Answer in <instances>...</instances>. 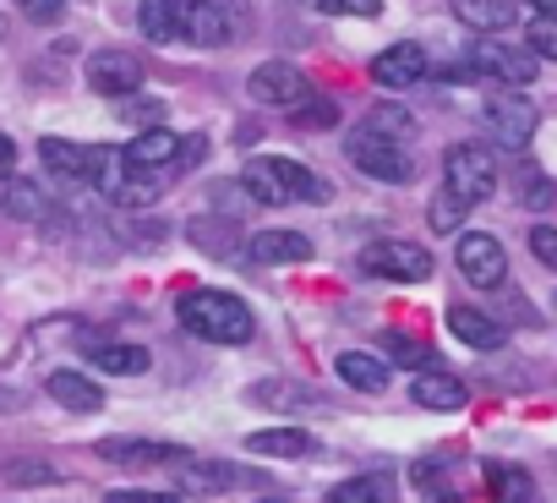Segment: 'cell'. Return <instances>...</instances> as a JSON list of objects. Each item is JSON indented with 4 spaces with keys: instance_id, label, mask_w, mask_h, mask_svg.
<instances>
[{
    "instance_id": "obj_22",
    "label": "cell",
    "mask_w": 557,
    "mask_h": 503,
    "mask_svg": "<svg viewBox=\"0 0 557 503\" xmlns=\"http://www.w3.org/2000/svg\"><path fill=\"white\" fill-rule=\"evenodd\" d=\"M410 400H416L421 410H459V405H465V383H459L454 372H443V367H426V372H416Z\"/></svg>"
},
{
    "instance_id": "obj_1",
    "label": "cell",
    "mask_w": 557,
    "mask_h": 503,
    "mask_svg": "<svg viewBox=\"0 0 557 503\" xmlns=\"http://www.w3.org/2000/svg\"><path fill=\"white\" fill-rule=\"evenodd\" d=\"M170 181H175V170L137 164V159H126V148H94V175H88V186H94L104 203H121V208H153V203L164 197Z\"/></svg>"
},
{
    "instance_id": "obj_10",
    "label": "cell",
    "mask_w": 557,
    "mask_h": 503,
    "mask_svg": "<svg viewBox=\"0 0 557 503\" xmlns=\"http://www.w3.org/2000/svg\"><path fill=\"white\" fill-rule=\"evenodd\" d=\"M230 487H268V476L246 470V465H219V459H175V492L181 498H213Z\"/></svg>"
},
{
    "instance_id": "obj_47",
    "label": "cell",
    "mask_w": 557,
    "mask_h": 503,
    "mask_svg": "<svg viewBox=\"0 0 557 503\" xmlns=\"http://www.w3.org/2000/svg\"><path fill=\"white\" fill-rule=\"evenodd\" d=\"M0 34H7V23H0Z\"/></svg>"
},
{
    "instance_id": "obj_2",
    "label": "cell",
    "mask_w": 557,
    "mask_h": 503,
    "mask_svg": "<svg viewBox=\"0 0 557 503\" xmlns=\"http://www.w3.org/2000/svg\"><path fill=\"white\" fill-rule=\"evenodd\" d=\"M175 318L186 323V334L208 340V345H246L257 334V318L240 296L230 291H186L175 302Z\"/></svg>"
},
{
    "instance_id": "obj_16",
    "label": "cell",
    "mask_w": 557,
    "mask_h": 503,
    "mask_svg": "<svg viewBox=\"0 0 557 503\" xmlns=\"http://www.w3.org/2000/svg\"><path fill=\"white\" fill-rule=\"evenodd\" d=\"M0 213L7 219H28V224H55V203H50V192L45 186H34V181H7L0 175Z\"/></svg>"
},
{
    "instance_id": "obj_30",
    "label": "cell",
    "mask_w": 557,
    "mask_h": 503,
    "mask_svg": "<svg viewBox=\"0 0 557 503\" xmlns=\"http://www.w3.org/2000/svg\"><path fill=\"white\" fill-rule=\"evenodd\" d=\"M251 400H257V405H268V410H278V405H329L312 383H257V389H251Z\"/></svg>"
},
{
    "instance_id": "obj_24",
    "label": "cell",
    "mask_w": 557,
    "mask_h": 503,
    "mask_svg": "<svg viewBox=\"0 0 557 503\" xmlns=\"http://www.w3.org/2000/svg\"><path fill=\"white\" fill-rule=\"evenodd\" d=\"M246 454L301 459V454H318V438H312V432H301V427H273V432H251V438H246Z\"/></svg>"
},
{
    "instance_id": "obj_46",
    "label": "cell",
    "mask_w": 557,
    "mask_h": 503,
    "mask_svg": "<svg viewBox=\"0 0 557 503\" xmlns=\"http://www.w3.org/2000/svg\"><path fill=\"white\" fill-rule=\"evenodd\" d=\"M17 405V394H0V410H12Z\"/></svg>"
},
{
    "instance_id": "obj_35",
    "label": "cell",
    "mask_w": 557,
    "mask_h": 503,
    "mask_svg": "<svg viewBox=\"0 0 557 503\" xmlns=\"http://www.w3.org/2000/svg\"><path fill=\"white\" fill-rule=\"evenodd\" d=\"M7 481H17V487H39V481H61V470L45 465V459H12V465H7Z\"/></svg>"
},
{
    "instance_id": "obj_11",
    "label": "cell",
    "mask_w": 557,
    "mask_h": 503,
    "mask_svg": "<svg viewBox=\"0 0 557 503\" xmlns=\"http://www.w3.org/2000/svg\"><path fill=\"white\" fill-rule=\"evenodd\" d=\"M470 61H475L481 77L508 83V88H524V83L541 72V56H535L530 45H508V39H497V34H481V45H475Z\"/></svg>"
},
{
    "instance_id": "obj_27",
    "label": "cell",
    "mask_w": 557,
    "mask_h": 503,
    "mask_svg": "<svg viewBox=\"0 0 557 503\" xmlns=\"http://www.w3.org/2000/svg\"><path fill=\"white\" fill-rule=\"evenodd\" d=\"M334 367H339V383H350V389H361V394H383V389H388V361H377V356H367V351H345Z\"/></svg>"
},
{
    "instance_id": "obj_17",
    "label": "cell",
    "mask_w": 557,
    "mask_h": 503,
    "mask_svg": "<svg viewBox=\"0 0 557 503\" xmlns=\"http://www.w3.org/2000/svg\"><path fill=\"white\" fill-rule=\"evenodd\" d=\"M372 77H377L383 88H410V83L426 77V50H421L416 39H399V45H388V50L372 61Z\"/></svg>"
},
{
    "instance_id": "obj_13",
    "label": "cell",
    "mask_w": 557,
    "mask_h": 503,
    "mask_svg": "<svg viewBox=\"0 0 557 503\" xmlns=\"http://www.w3.org/2000/svg\"><path fill=\"white\" fill-rule=\"evenodd\" d=\"M88 83H94L99 94H110V99L137 94V88H143V61H137L132 50H99V56L88 61Z\"/></svg>"
},
{
    "instance_id": "obj_42",
    "label": "cell",
    "mask_w": 557,
    "mask_h": 503,
    "mask_svg": "<svg viewBox=\"0 0 557 503\" xmlns=\"http://www.w3.org/2000/svg\"><path fill=\"white\" fill-rule=\"evenodd\" d=\"M17 7H23L34 23H55V17L66 12V0H17Z\"/></svg>"
},
{
    "instance_id": "obj_26",
    "label": "cell",
    "mask_w": 557,
    "mask_h": 503,
    "mask_svg": "<svg viewBox=\"0 0 557 503\" xmlns=\"http://www.w3.org/2000/svg\"><path fill=\"white\" fill-rule=\"evenodd\" d=\"M186 235L202 246V252H213V258H235V263H246V241H235V224H224V219H191L186 224Z\"/></svg>"
},
{
    "instance_id": "obj_39",
    "label": "cell",
    "mask_w": 557,
    "mask_h": 503,
    "mask_svg": "<svg viewBox=\"0 0 557 503\" xmlns=\"http://www.w3.org/2000/svg\"><path fill=\"white\" fill-rule=\"evenodd\" d=\"M318 7H323L329 17H377L383 0H318Z\"/></svg>"
},
{
    "instance_id": "obj_36",
    "label": "cell",
    "mask_w": 557,
    "mask_h": 503,
    "mask_svg": "<svg viewBox=\"0 0 557 503\" xmlns=\"http://www.w3.org/2000/svg\"><path fill=\"white\" fill-rule=\"evenodd\" d=\"M121 110L143 126H164V105L159 99H143V94H121Z\"/></svg>"
},
{
    "instance_id": "obj_7",
    "label": "cell",
    "mask_w": 557,
    "mask_h": 503,
    "mask_svg": "<svg viewBox=\"0 0 557 503\" xmlns=\"http://www.w3.org/2000/svg\"><path fill=\"white\" fill-rule=\"evenodd\" d=\"M535 105L519 94V88H497L486 105H481V126H486V137L497 143V148H530V137H535Z\"/></svg>"
},
{
    "instance_id": "obj_3",
    "label": "cell",
    "mask_w": 557,
    "mask_h": 503,
    "mask_svg": "<svg viewBox=\"0 0 557 503\" xmlns=\"http://www.w3.org/2000/svg\"><path fill=\"white\" fill-rule=\"evenodd\" d=\"M240 186H246V197H257L268 208H278V203H329V181L323 175H312L296 159H278V154L246 159Z\"/></svg>"
},
{
    "instance_id": "obj_6",
    "label": "cell",
    "mask_w": 557,
    "mask_h": 503,
    "mask_svg": "<svg viewBox=\"0 0 557 503\" xmlns=\"http://www.w3.org/2000/svg\"><path fill=\"white\" fill-rule=\"evenodd\" d=\"M443 186H448L465 208H475V203H486V197L497 192V159H492L481 143H454V148L443 154Z\"/></svg>"
},
{
    "instance_id": "obj_31",
    "label": "cell",
    "mask_w": 557,
    "mask_h": 503,
    "mask_svg": "<svg viewBox=\"0 0 557 503\" xmlns=\"http://www.w3.org/2000/svg\"><path fill=\"white\" fill-rule=\"evenodd\" d=\"M388 470H372V476H356V481H339L329 498L334 503H372V498H388Z\"/></svg>"
},
{
    "instance_id": "obj_9",
    "label": "cell",
    "mask_w": 557,
    "mask_h": 503,
    "mask_svg": "<svg viewBox=\"0 0 557 503\" xmlns=\"http://www.w3.org/2000/svg\"><path fill=\"white\" fill-rule=\"evenodd\" d=\"M454 263H459V274H465L475 291H497V285L508 280V252H503V241L486 235V230H459Z\"/></svg>"
},
{
    "instance_id": "obj_23",
    "label": "cell",
    "mask_w": 557,
    "mask_h": 503,
    "mask_svg": "<svg viewBox=\"0 0 557 503\" xmlns=\"http://www.w3.org/2000/svg\"><path fill=\"white\" fill-rule=\"evenodd\" d=\"M454 7V17L465 23V28H475V34H503L508 23H513V12H519V0H448Z\"/></svg>"
},
{
    "instance_id": "obj_18",
    "label": "cell",
    "mask_w": 557,
    "mask_h": 503,
    "mask_svg": "<svg viewBox=\"0 0 557 503\" xmlns=\"http://www.w3.org/2000/svg\"><path fill=\"white\" fill-rule=\"evenodd\" d=\"M45 389H50V400H55V405H66V410H77V416L104 410V389H99L94 378L72 372V367H55V372L45 378Z\"/></svg>"
},
{
    "instance_id": "obj_5",
    "label": "cell",
    "mask_w": 557,
    "mask_h": 503,
    "mask_svg": "<svg viewBox=\"0 0 557 503\" xmlns=\"http://www.w3.org/2000/svg\"><path fill=\"white\" fill-rule=\"evenodd\" d=\"M345 154H350V164H356L361 175H372V181L405 186V181L416 175V164H410V154H405V137H388V132H377V126H356L350 143H345Z\"/></svg>"
},
{
    "instance_id": "obj_37",
    "label": "cell",
    "mask_w": 557,
    "mask_h": 503,
    "mask_svg": "<svg viewBox=\"0 0 557 503\" xmlns=\"http://www.w3.org/2000/svg\"><path fill=\"white\" fill-rule=\"evenodd\" d=\"M530 252H535V263H546L557 274V224H535L530 230Z\"/></svg>"
},
{
    "instance_id": "obj_25",
    "label": "cell",
    "mask_w": 557,
    "mask_h": 503,
    "mask_svg": "<svg viewBox=\"0 0 557 503\" xmlns=\"http://www.w3.org/2000/svg\"><path fill=\"white\" fill-rule=\"evenodd\" d=\"M181 7H186V0H143V7H137V28H143V39H148V45H170V39H181Z\"/></svg>"
},
{
    "instance_id": "obj_38",
    "label": "cell",
    "mask_w": 557,
    "mask_h": 503,
    "mask_svg": "<svg viewBox=\"0 0 557 503\" xmlns=\"http://www.w3.org/2000/svg\"><path fill=\"white\" fill-rule=\"evenodd\" d=\"M492 487H497L503 498H535V481H530L524 470H503V465H497V470H492Z\"/></svg>"
},
{
    "instance_id": "obj_12",
    "label": "cell",
    "mask_w": 557,
    "mask_h": 503,
    "mask_svg": "<svg viewBox=\"0 0 557 503\" xmlns=\"http://www.w3.org/2000/svg\"><path fill=\"white\" fill-rule=\"evenodd\" d=\"M251 99L257 105H278V110H296L301 99H312V88H307V77L290 61H262L251 72Z\"/></svg>"
},
{
    "instance_id": "obj_33",
    "label": "cell",
    "mask_w": 557,
    "mask_h": 503,
    "mask_svg": "<svg viewBox=\"0 0 557 503\" xmlns=\"http://www.w3.org/2000/svg\"><path fill=\"white\" fill-rule=\"evenodd\" d=\"M367 126H377V132H388V137H416V115L410 110H399V105H377L372 115H367Z\"/></svg>"
},
{
    "instance_id": "obj_34",
    "label": "cell",
    "mask_w": 557,
    "mask_h": 503,
    "mask_svg": "<svg viewBox=\"0 0 557 503\" xmlns=\"http://www.w3.org/2000/svg\"><path fill=\"white\" fill-rule=\"evenodd\" d=\"M459 224H465V203L443 186V197L432 203V230H443V235H459Z\"/></svg>"
},
{
    "instance_id": "obj_19",
    "label": "cell",
    "mask_w": 557,
    "mask_h": 503,
    "mask_svg": "<svg viewBox=\"0 0 557 503\" xmlns=\"http://www.w3.org/2000/svg\"><path fill=\"white\" fill-rule=\"evenodd\" d=\"M39 159H45L50 175H61V181H72V186H83V181L94 175V148L66 143V137H45V143H39Z\"/></svg>"
},
{
    "instance_id": "obj_20",
    "label": "cell",
    "mask_w": 557,
    "mask_h": 503,
    "mask_svg": "<svg viewBox=\"0 0 557 503\" xmlns=\"http://www.w3.org/2000/svg\"><path fill=\"white\" fill-rule=\"evenodd\" d=\"M513 203H519V208H530V213H546V208L557 203V181H552L530 154H519V159H513Z\"/></svg>"
},
{
    "instance_id": "obj_32",
    "label": "cell",
    "mask_w": 557,
    "mask_h": 503,
    "mask_svg": "<svg viewBox=\"0 0 557 503\" xmlns=\"http://www.w3.org/2000/svg\"><path fill=\"white\" fill-rule=\"evenodd\" d=\"M524 45H530L541 61H557V12H535V17H530Z\"/></svg>"
},
{
    "instance_id": "obj_44",
    "label": "cell",
    "mask_w": 557,
    "mask_h": 503,
    "mask_svg": "<svg viewBox=\"0 0 557 503\" xmlns=\"http://www.w3.org/2000/svg\"><path fill=\"white\" fill-rule=\"evenodd\" d=\"M12 164H17V148H12L7 132H0V175H12Z\"/></svg>"
},
{
    "instance_id": "obj_29",
    "label": "cell",
    "mask_w": 557,
    "mask_h": 503,
    "mask_svg": "<svg viewBox=\"0 0 557 503\" xmlns=\"http://www.w3.org/2000/svg\"><path fill=\"white\" fill-rule=\"evenodd\" d=\"M94 367H104L115 378H137V372L153 367V356L143 345H94Z\"/></svg>"
},
{
    "instance_id": "obj_21",
    "label": "cell",
    "mask_w": 557,
    "mask_h": 503,
    "mask_svg": "<svg viewBox=\"0 0 557 503\" xmlns=\"http://www.w3.org/2000/svg\"><path fill=\"white\" fill-rule=\"evenodd\" d=\"M448 329H454L470 351H503V345H508V329H503L497 318L475 312V307H448Z\"/></svg>"
},
{
    "instance_id": "obj_14",
    "label": "cell",
    "mask_w": 557,
    "mask_h": 503,
    "mask_svg": "<svg viewBox=\"0 0 557 503\" xmlns=\"http://www.w3.org/2000/svg\"><path fill=\"white\" fill-rule=\"evenodd\" d=\"M186 449H175V443H143V438H104L99 443V459H110V465H121V470H164V465H175Z\"/></svg>"
},
{
    "instance_id": "obj_4",
    "label": "cell",
    "mask_w": 557,
    "mask_h": 503,
    "mask_svg": "<svg viewBox=\"0 0 557 503\" xmlns=\"http://www.w3.org/2000/svg\"><path fill=\"white\" fill-rule=\"evenodd\" d=\"M181 34L197 50H230V45H240L251 34V7L246 0H186Z\"/></svg>"
},
{
    "instance_id": "obj_45",
    "label": "cell",
    "mask_w": 557,
    "mask_h": 503,
    "mask_svg": "<svg viewBox=\"0 0 557 503\" xmlns=\"http://www.w3.org/2000/svg\"><path fill=\"white\" fill-rule=\"evenodd\" d=\"M519 7H530V12H557V0H519Z\"/></svg>"
},
{
    "instance_id": "obj_41",
    "label": "cell",
    "mask_w": 557,
    "mask_h": 503,
    "mask_svg": "<svg viewBox=\"0 0 557 503\" xmlns=\"http://www.w3.org/2000/svg\"><path fill=\"white\" fill-rule=\"evenodd\" d=\"M290 115H296L301 126H329V121H334V105H323V99H301Z\"/></svg>"
},
{
    "instance_id": "obj_15",
    "label": "cell",
    "mask_w": 557,
    "mask_h": 503,
    "mask_svg": "<svg viewBox=\"0 0 557 503\" xmlns=\"http://www.w3.org/2000/svg\"><path fill=\"white\" fill-rule=\"evenodd\" d=\"M312 258V241L296 230H251L246 235V263H307Z\"/></svg>"
},
{
    "instance_id": "obj_40",
    "label": "cell",
    "mask_w": 557,
    "mask_h": 503,
    "mask_svg": "<svg viewBox=\"0 0 557 503\" xmlns=\"http://www.w3.org/2000/svg\"><path fill=\"white\" fill-rule=\"evenodd\" d=\"M410 481H416L421 492H437V498H454V492L443 487V465H426V459H421V465H410Z\"/></svg>"
},
{
    "instance_id": "obj_8",
    "label": "cell",
    "mask_w": 557,
    "mask_h": 503,
    "mask_svg": "<svg viewBox=\"0 0 557 503\" xmlns=\"http://www.w3.org/2000/svg\"><path fill=\"white\" fill-rule=\"evenodd\" d=\"M361 274H372V280H405V285H416V280H432V252H426L421 241L388 235V241H372V246L361 252Z\"/></svg>"
},
{
    "instance_id": "obj_43",
    "label": "cell",
    "mask_w": 557,
    "mask_h": 503,
    "mask_svg": "<svg viewBox=\"0 0 557 503\" xmlns=\"http://www.w3.org/2000/svg\"><path fill=\"white\" fill-rule=\"evenodd\" d=\"M110 503H175L164 492H110Z\"/></svg>"
},
{
    "instance_id": "obj_28",
    "label": "cell",
    "mask_w": 557,
    "mask_h": 503,
    "mask_svg": "<svg viewBox=\"0 0 557 503\" xmlns=\"http://www.w3.org/2000/svg\"><path fill=\"white\" fill-rule=\"evenodd\" d=\"M175 154H181V137L170 126H143V137L126 148V159L137 164H159V170H175ZM181 175V170H175Z\"/></svg>"
}]
</instances>
